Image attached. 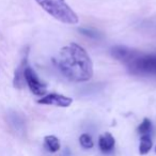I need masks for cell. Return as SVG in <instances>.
I'll use <instances>...</instances> for the list:
<instances>
[{
  "label": "cell",
  "instance_id": "obj_1",
  "mask_svg": "<svg viewBox=\"0 0 156 156\" xmlns=\"http://www.w3.org/2000/svg\"><path fill=\"white\" fill-rule=\"evenodd\" d=\"M55 62L59 71L71 81L85 83L93 76V63L89 55L76 43L61 48Z\"/></svg>",
  "mask_w": 156,
  "mask_h": 156
},
{
  "label": "cell",
  "instance_id": "obj_2",
  "mask_svg": "<svg viewBox=\"0 0 156 156\" xmlns=\"http://www.w3.org/2000/svg\"><path fill=\"white\" fill-rule=\"evenodd\" d=\"M37 3L50 16L67 25H77V14L65 2V0H35Z\"/></svg>",
  "mask_w": 156,
  "mask_h": 156
},
{
  "label": "cell",
  "instance_id": "obj_3",
  "mask_svg": "<svg viewBox=\"0 0 156 156\" xmlns=\"http://www.w3.org/2000/svg\"><path fill=\"white\" fill-rule=\"evenodd\" d=\"M129 72L134 75L156 76V54L138 52L132 61L126 64Z\"/></svg>",
  "mask_w": 156,
  "mask_h": 156
},
{
  "label": "cell",
  "instance_id": "obj_4",
  "mask_svg": "<svg viewBox=\"0 0 156 156\" xmlns=\"http://www.w3.org/2000/svg\"><path fill=\"white\" fill-rule=\"evenodd\" d=\"M24 77L25 83H27V86H28L30 91L33 94H35V95H44L46 93V89H47L46 85L40 80L37 73L29 65H27L26 69H25Z\"/></svg>",
  "mask_w": 156,
  "mask_h": 156
},
{
  "label": "cell",
  "instance_id": "obj_5",
  "mask_svg": "<svg viewBox=\"0 0 156 156\" xmlns=\"http://www.w3.org/2000/svg\"><path fill=\"white\" fill-rule=\"evenodd\" d=\"M73 100L71 98H67V96L61 95L58 93H50L47 95L43 96L42 98H40L37 101V104L41 105H50V106H57V107H69L72 105Z\"/></svg>",
  "mask_w": 156,
  "mask_h": 156
},
{
  "label": "cell",
  "instance_id": "obj_6",
  "mask_svg": "<svg viewBox=\"0 0 156 156\" xmlns=\"http://www.w3.org/2000/svg\"><path fill=\"white\" fill-rule=\"evenodd\" d=\"M139 51L135 49H130L125 46H115L111 49V55L115 59H117L118 61L124 63V64H127L129 61H132L135 57L138 55Z\"/></svg>",
  "mask_w": 156,
  "mask_h": 156
},
{
  "label": "cell",
  "instance_id": "obj_7",
  "mask_svg": "<svg viewBox=\"0 0 156 156\" xmlns=\"http://www.w3.org/2000/svg\"><path fill=\"white\" fill-rule=\"evenodd\" d=\"M115 140L110 133H105L98 139V147L103 153H109L115 149Z\"/></svg>",
  "mask_w": 156,
  "mask_h": 156
},
{
  "label": "cell",
  "instance_id": "obj_8",
  "mask_svg": "<svg viewBox=\"0 0 156 156\" xmlns=\"http://www.w3.org/2000/svg\"><path fill=\"white\" fill-rule=\"evenodd\" d=\"M27 66V55L23 58L20 64L18 65V67L15 71V76H14V87L17 88V89H22L24 87L25 83V77H24V73H25V69Z\"/></svg>",
  "mask_w": 156,
  "mask_h": 156
},
{
  "label": "cell",
  "instance_id": "obj_9",
  "mask_svg": "<svg viewBox=\"0 0 156 156\" xmlns=\"http://www.w3.org/2000/svg\"><path fill=\"white\" fill-rule=\"evenodd\" d=\"M60 141L54 135H48L44 138V147L50 153H56L60 150Z\"/></svg>",
  "mask_w": 156,
  "mask_h": 156
},
{
  "label": "cell",
  "instance_id": "obj_10",
  "mask_svg": "<svg viewBox=\"0 0 156 156\" xmlns=\"http://www.w3.org/2000/svg\"><path fill=\"white\" fill-rule=\"evenodd\" d=\"M152 145H153V142H152V139L149 135H143L140 138V144H139V153L141 155H145L147 154L152 149Z\"/></svg>",
  "mask_w": 156,
  "mask_h": 156
},
{
  "label": "cell",
  "instance_id": "obj_11",
  "mask_svg": "<svg viewBox=\"0 0 156 156\" xmlns=\"http://www.w3.org/2000/svg\"><path fill=\"white\" fill-rule=\"evenodd\" d=\"M151 129H152L151 121H150V119H147V118H144L143 121L140 123V125L138 126V133L141 136H143V135H149Z\"/></svg>",
  "mask_w": 156,
  "mask_h": 156
},
{
  "label": "cell",
  "instance_id": "obj_12",
  "mask_svg": "<svg viewBox=\"0 0 156 156\" xmlns=\"http://www.w3.org/2000/svg\"><path fill=\"white\" fill-rule=\"evenodd\" d=\"M79 143L83 149H92L94 147V142L92 137L89 134H83L79 137Z\"/></svg>",
  "mask_w": 156,
  "mask_h": 156
},
{
  "label": "cell",
  "instance_id": "obj_13",
  "mask_svg": "<svg viewBox=\"0 0 156 156\" xmlns=\"http://www.w3.org/2000/svg\"><path fill=\"white\" fill-rule=\"evenodd\" d=\"M79 31H81L83 34L88 35V37H98V33L94 32V31H92V30H88V29H80Z\"/></svg>",
  "mask_w": 156,
  "mask_h": 156
},
{
  "label": "cell",
  "instance_id": "obj_14",
  "mask_svg": "<svg viewBox=\"0 0 156 156\" xmlns=\"http://www.w3.org/2000/svg\"><path fill=\"white\" fill-rule=\"evenodd\" d=\"M155 152H156V147H155Z\"/></svg>",
  "mask_w": 156,
  "mask_h": 156
}]
</instances>
